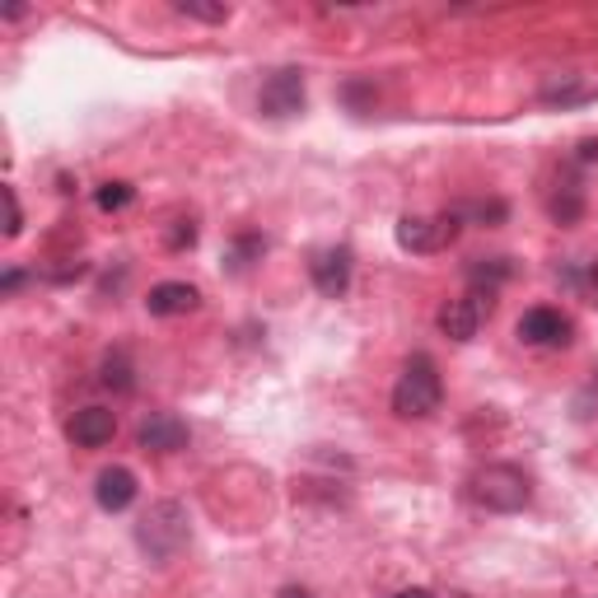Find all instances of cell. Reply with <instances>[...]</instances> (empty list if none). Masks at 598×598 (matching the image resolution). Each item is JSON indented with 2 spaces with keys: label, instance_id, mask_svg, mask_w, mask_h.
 I'll return each mask as SVG.
<instances>
[{
  "label": "cell",
  "instance_id": "24",
  "mask_svg": "<svg viewBox=\"0 0 598 598\" xmlns=\"http://www.w3.org/2000/svg\"><path fill=\"white\" fill-rule=\"evenodd\" d=\"M594 160H598V136L580 140V164H594Z\"/></svg>",
  "mask_w": 598,
  "mask_h": 598
},
{
  "label": "cell",
  "instance_id": "25",
  "mask_svg": "<svg viewBox=\"0 0 598 598\" xmlns=\"http://www.w3.org/2000/svg\"><path fill=\"white\" fill-rule=\"evenodd\" d=\"M388 598H435V594H431V589H421V585H416V589H398V594H388Z\"/></svg>",
  "mask_w": 598,
  "mask_h": 598
},
{
  "label": "cell",
  "instance_id": "27",
  "mask_svg": "<svg viewBox=\"0 0 598 598\" xmlns=\"http://www.w3.org/2000/svg\"><path fill=\"white\" fill-rule=\"evenodd\" d=\"M585 281H589V290L598 295V262H589V272H585Z\"/></svg>",
  "mask_w": 598,
  "mask_h": 598
},
{
  "label": "cell",
  "instance_id": "21",
  "mask_svg": "<svg viewBox=\"0 0 598 598\" xmlns=\"http://www.w3.org/2000/svg\"><path fill=\"white\" fill-rule=\"evenodd\" d=\"M192 244H197V225L192 220H178V229H169V248L183 253V248H192Z\"/></svg>",
  "mask_w": 598,
  "mask_h": 598
},
{
  "label": "cell",
  "instance_id": "1",
  "mask_svg": "<svg viewBox=\"0 0 598 598\" xmlns=\"http://www.w3.org/2000/svg\"><path fill=\"white\" fill-rule=\"evenodd\" d=\"M192 543V519H187L183 500H154L136 524V547L146 552L154 565H169L183 547Z\"/></svg>",
  "mask_w": 598,
  "mask_h": 598
},
{
  "label": "cell",
  "instance_id": "8",
  "mask_svg": "<svg viewBox=\"0 0 598 598\" xmlns=\"http://www.w3.org/2000/svg\"><path fill=\"white\" fill-rule=\"evenodd\" d=\"M491 309H496L491 299H482V295H472V290H468V295H459V299H449V304H439L435 323H439V333H445L449 341H472Z\"/></svg>",
  "mask_w": 598,
  "mask_h": 598
},
{
  "label": "cell",
  "instance_id": "5",
  "mask_svg": "<svg viewBox=\"0 0 598 598\" xmlns=\"http://www.w3.org/2000/svg\"><path fill=\"white\" fill-rule=\"evenodd\" d=\"M304 103H309V94H304V71H299V66L272 71L262 80V89H258V113L272 117V122L299 117V113H304Z\"/></svg>",
  "mask_w": 598,
  "mask_h": 598
},
{
  "label": "cell",
  "instance_id": "12",
  "mask_svg": "<svg viewBox=\"0 0 598 598\" xmlns=\"http://www.w3.org/2000/svg\"><path fill=\"white\" fill-rule=\"evenodd\" d=\"M197 304H201V290L187 286V281H160V286H150V295H146L150 319H178V313H192Z\"/></svg>",
  "mask_w": 598,
  "mask_h": 598
},
{
  "label": "cell",
  "instance_id": "10",
  "mask_svg": "<svg viewBox=\"0 0 598 598\" xmlns=\"http://www.w3.org/2000/svg\"><path fill=\"white\" fill-rule=\"evenodd\" d=\"M66 435H71V445H80V449H103L108 439L117 435V412L113 407H80V412L66 421Z\"/></svg>",
  "mask_w": 598,
  "mask_h": 598
},
{
  "label": "cell",
  "instance_id": "16",
  "mask_svg": "<svg viewBox=\"0 0 598 598\" xmlns=\"http://www.w3.org/2000/svg\"><path fill=\"white\" fill-rule=\"evenodd\" d=\"M547 215H552L557 225H575V220L585 215V187H580V183H557L552 192H547Z\"/></svg>",
  "mask_w": 598,
  "mask_h": 598
},
{
  "label": "cell",
  "instance_id": "11",
  "mask_svg": "<svg viewBox=\"0 0 598 598\" xmlns=\"http://www.w3.org/2000/svg\"><path fill=\"white\" fill-rule=\"evenodd\" d=\"M598 99V85L585 80L580 71H561V75H547L538 85V103L543 108H580V103H594Z\"/></svg>",
  "mask_w": 598,
  "mask_h": 598
},
{
  "label": "cell",
  "instance_id": "2",
  "mask_svg": "<svg viewBox=\"0 0 598 598\" xmlns=\"http://www.w3.org/2000/svg\"><path fill=\"white\" fill-rule=\"evenodd\" d=\"M439 402H445V379H439V365L426 351L407 356L398 384H393V412H398L402 421H426V416L439 412Z\"/></svg>",
  "mask_w": 598,
  "mask_h": 598
},
{
  "label": "cell",
  "instance_id": "18",
  "mask_svg": "<svg viewBox=\"0 0 598 598\" xmlns=\"http://www.w3.org/2000/svg\"><path fill=\"white\" fill-rule=\"evenodd\" d=\"M173 14L183 20H197V24H229V5H207V0H173Z\"/></svg>",
  "mask_w": 598,
  "mask_h": 598
},
{
  "label": "cell",
  "instance_id": "13",
  "mask_svg": "<svg viewBox=\"0 0 598 598\" xmlns=\"http://www.w3.org/2000/svg\"><path fill=\"white\" fill-rule=\"evenodd\" d=\"M136 472L132 468H103L99 482H94V500H99L103 514H122L136 500Z\"/></svg>",
  "mask_w": 598,
  "mask_h": 598
},
{
  "label": "cell",
  "instance_id": "19",
  "mask_svg": "<svg viewBox=\"0 0 598 598\" xmlns=\"http://www.w3.org/2000/svg\"><path fill=\"white\" fill-rule=\"evenodd\" d=\"M136 201V187L132 183H103L99 192H94V207H99L103 215H113V211H127Z\"/></svg>",
  "mask_w": 598,
  "mask_h": 598
},
{
  "label": "cell",
  "instance_id": "7",
  "mask_svg": "<svg viewBox=\"0 0 598 598\" xmlns=\"http://www.w3.org/2000/svg\"><path fill=\"white\" fill-rule=\"evenodd\" d=\"M351 272H356V253L346 244H333V248H319L309 258V281L313 290L327 295V299H341L351 290Z\"/></svg>",
  "mask_w": 598,
  "mask_h": 598
},
{
  "label": "cell",
  "instance_id": "14",
  "mask_svg": "<svg viewBox=\"0 0 598 598\" xmlns=\"http://www.w3.org/2000/svg\"><path fill=\"white\" fill-rule=\"evenodd\" d=\"M510 276H514V258H472V262H468V286H472V295L491 299V304H496V290L506 286Z\"/></svg>",
  "mask_w": 598,
  "mask_h": 598
},
{
  "label": "cell",
  "instance_id": "3",
  "mask_svg": "<svg viewBox=\"0 0 598 598\" xmlns=\"http://www.w3.org/2000/svg\"><path fill=\"white\" fill-rule=\"evenodd\" d=\"M468 496L491 514H519L533 500V477L519 463H486L468 477Z\"/></svg>",
  "mask_w": 598,
  "mask_h": 598
},
{
  "label": "cell",
  "instance_id": "6",
  "mask_svg": "<svg viewBox=\"0 0 598 598\" xmlns=\"http://www.w3.org/2000/svg\"><path fill=\"white\" fill-rule=\"evenodd\" d=\"M514 333H519V341L543 346V351H565V346L575 341V323L552 304H533V309H524Z\"/></svg>",
  "mask_w": 598,
  "mask_h": 598
},
{
  "label": "cell",
  "instance_id": "23",
  "mask_svg": "<svg viewBox=\"0 0 598 598\" xmlns=\"http://www.w3.org/2000/svg\"><path fill=\"white\" fill-rule=\"evenodd\" d=\"M24 281H28V272H20V266H10V272H5V281H0V290H5V295H14V290L24 286Z\"/></svg>",
  "mask_w": 598,
  "mask_h": 598
},
{
  "label": "cell",
  "instance_id": "15",
  "mask_svg": "<svg viewBox=\"0 0 598 598\" xmlns=\"http://www.w3.org/2000/svg\"><path fill=\"white\" fill-rule=\"evenodd\" d=\"M262 253H266V239H262V234H258V229H239V234L229 239V248H225V266H229L234 276H244L253 262H262Z\"/></svg>",
  "mask_w": 598,
  "mask_h": 598
},
{
  "label": "cell",
  "instance_id": "4",
  "mask_svg": "<svg viewBox=\"0 0 598 598\" xmlns=\"http://www.w3.org/2000/svg\"><path fill=\"white\" fill-rule=\"evenodd\" d=\"M463 229V215L459 211H445V215H402L398 220V248L402 253H439V248H449L453 239H459Z\"/></svg>",
  "mask_w": 598,
  "mask_h": 598
},
{
  "label": "cell",
  "instance_id": "20",
  "mask_svg": "<svg viewBox=\"0 0 598 598\" xmlns=\"http://www.w3.org/2000/svg\"><path fill=\"white\" fill-rule=\"evenodd\" d=\"M463 220H477V225H500V220L510 215V207L500 197H491V201H463V207H453Z\"/></svg>",
  "mask_w": 598,
  "mask_h": 598
},
{
  "label": "cell",
  "instance_id": "26",
  "mask_svg": "<svg viewBox=\"0 0 598 598\" xmlns=\"http://www.w3.org/2000/svg\"><path fill=\"white\" fill-rule=\"evenodd\" d=\"M276 598H313V594H309V589H304V585H286V589H281V594H276Z\"/></svg>",
  "mask_w": 598,
  "mask_h": 598
},
{
  "label": "cell",
  "instance_id": "22",
  "mask_svg": "<svg viewBox=\"0 0 598 598\" xmlns=\"http://www.w3.org/2000/svg\"><path fill=\"white\" fill-rule=\"evenodd\" d=\"M5 207H10L5 239H20V234H24V211H20V197H14V187H5Z\"/></svg>",
  "mask_w": 598,
  "mask_h": 598
},
{
  "label": "cell",
  "instance_id": "9",
  "mask_svg": "<svg viewBox=\"0 0 598 598\" xmlns=\"http://www.w3.org/2000/svg\"><path fill=\"white\" fill-rule=\"evenodd\" d=\"M187 439H192V431H187V421L173 416V412H150L136 431V445L146 453H178V449H187Z\"/></svg>",
  "mask_w": 598,
  "mask_h": 598
},
{
  "label": "cell",
  "instance_id": "17",
  "mask_svg": "<svg viewBox=\"0 0 598 598\" xmlns=\"http://www.w3.org/2000/svg\"><path fill=\"white\" fill-rule=\"evenodd\" d=\"M99 384L113 388L117 398H127V393L136 388V365H132V356H127V351H108V356H103V370H99Z\"/></svg>",
  "mask_w": 598,
  "mask_h": 598
}]
</instances>
